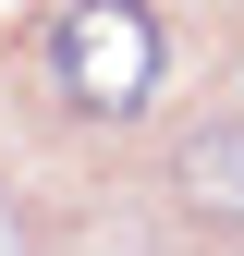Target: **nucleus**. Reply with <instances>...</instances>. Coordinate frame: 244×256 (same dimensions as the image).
<instances>
[{
  "label": "nucleus",
  "mask_w": 244,
  "mask_h": 256,
  "mask_svg": "<svg viewBox=\"0 0 244 256\" xmlns=\"http://www.w3.org/2000/svg\"><path fill=\"white\" fill-rule=\"evenodd\" d=\"M49 86L86 122H134L159 98V12L146 0H74L49 24Z\"/></svg>",
  "instance_id": "1"
},
{
  "label": "nucleus",
  "mask_w": 244,
  "mask_h": 256,
  "mask_svg": "<svg viewBox=\"0 0 244 256\" xmlns=\"http://www.w3.org/2000/svg\"><path fill=\"white\" fill-rule=\"evenodd\" d=\"M171 171H183V196H196L208 220H244V110H220V122H196Z\"/></svg>",
  "instance_id": "2"
}]
</instances>
